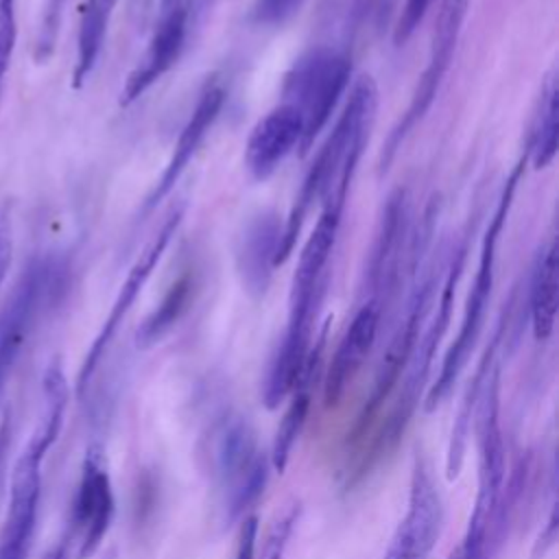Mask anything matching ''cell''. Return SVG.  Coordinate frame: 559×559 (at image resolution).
Masks as SVG:
<instances>
[{"instance_id":"836d02e7","label":"cell","mask_w":559,"mask_h":559,"mask_svg":"<svg viewBox=\"0 0 559 559\" xmlns=\"http://www.w3.org/2000/svg\"><path fill=\"white\" fill-rule=\"evenodd\" d=\"M391 9H393V0H362V11L371 13L373 22L378 26L386 24V20L391 15Z\"/></svg>"},{"instance_id":"5bb4252c","label":"cell","mask_w":559,"mask_h":559,"mask_svg":"<svg viewBox=\"0 0 559 559\" xmlns=\"http://www.w3.org/2000/svg\"><path fill=\"white\" fill-rule=\"evenodd\" d=\"M380 317H382V301L378 297H371L369 301H365L352 317L325 373V382H323L325 408H334L341 402L347 386L352 384L362 362L367 360L378 336Z\"/></svg>"},{"instance_id":"44dd1931","label":"cell","mask_w":559,"mask_h":559,"mask_svg":"<svg viewBox=\"0 0 559 559\" xmlns=\"http://www.w3.org/2000/svg\"><path fill=\"white\" fill-rule=\"evenodd\" d=\"M321 347H323V336L317 345V352L308 354L301 378H299L297 386L293 389V400L288 402V406H286L280 424H277V430H275V439H273V448H271V465L280 474H284V469L288 465V459H290V452H293V445L299 439V435L304 430V424L308 419V411H310V391L308 389H310L312 371L319 362Z\"/></svg>"},{"instance_id":"83f0119b","label":"cell","mask_w":559,"mask_h":559,"mask_svg":"<svg viewBox=\"0 0 559 559\" xmlns=\"http://www.w3.org/2000/svg\"><path fill=\"white\" fill-rule=\"evenodd\" d=\"M17 39V20H15V0H0V83L9 68L13 48Z\"/></svg>"},{"instance_id":"e0dca14e","label":"cell","mask_w":559,"mask_h":559,"mask_svg":"<svg viewBox=\"0 0 559 559\" xmlns=\"http://www.w3.org/2000/svg\"><path fill=\"white\" fill-rule=\"evenodd\" d=\"M282 240V221L273 212H262L253 216L240 236V245L236 249V266L242 280V286L249 295L262 297L271 282L273 269L280 266Z\"/></svg>"},{"instance_id":"cb8c5ba5","label":"cell","mask_w":559,"mask_h":559,"mask_svg":"<svg viewBox=\"0 0 559 559\" xmlns=\"http://www.w3.org/2000/svg\"><path fill=\"white\" fill-rule=\"evenodd\" d=\"M197 282L192 273H183L179 280L173 282V286L166 290L159 306L140 323L135 332V345L146 349L153 343H157L188 310L194 297Z\"/></svg>"},{"instance_id":"484cf974","label":"cell","mask_w":559,"mask_h":559,"mask_svg":"<svg viewBox=\"0 0 559 559\" xmlns=\"http://www.w3.org/2000/svg\"><path fill=\"white\" fill-rule=\"evenodd\" d=\"M308 0H253L249 20L258 26H284Z\"/></svg>"},{"instance_id":"d6986e66","label":"cell","mask_w":559,"mask_h":559,"mask_svg":"<svg viewBox=\"0 0 559 559\" xmlns=\"http://www.w3.org/2000/svg\"><path fill=\"white\" fill-rule=\"evenodd\" d=\"M408 227V201L404 190H395L384 205L376 240L371 247L367 280L373 290H386L397 275V262Z\"/></svg>"},{"instance_id":"f546056e","label":"cell","mask_w":559,"mask_h":559,"mask_svg":"<svg viewBox=\"0 0 559 559\" xmlns=\"http://www.w3.org/2000/svg\"><path fill=\"white\" fill-rule=\"evenodd\" d=\"M487 531L485 524H467L461 544L450 552L448 559H487Z\"/></svg>"},{"instance_id":"ac0fdd59","label":"cell","mask_w":559,"mask_h":559,"mask_svg":"<svg viewBox=\"0 0 559 559\" xmlns=\"http://www.w3.org/2000/svg\"><path fill=\"white\" fill-rule=\"evenodd\" d=\"M41 271L44 266H33L24 273L0 319V393L33 328L41 290L46 286V273Z\"/></svg>"},{"instance_id":"e575fe53","label":"cell","mask_w":559,"mask_h":559,"mask_svg":"<svg viewBox=\"0 0 559 559\" xmlns=\"http://www.w3.org/2000/svg\"><path fill=\"white\" fill-rule=\"evenodd\" d=\"M555 537H557V511L552 509L550 511V520H548V526H546V531L537 537V544H535V557H539V555H544L552 544H555Z\"/></svg>"},{"instance_id":"d4e9b609","label":"cell","mask_w":559,"mask_h":559,"mask_svg":"<svg viewBox=\"0 0 559 559\" xmlns=\"http://www.w3.org/2000/svg\"><path fill=\"white\" fill-rule=\"evenodd\" d=\"M557 146H559V94H557L555 79H548L542 92L533 131H531L528 148H531L533 168L537 170L546 168L555 159Z\"/></svg>"},{"instance_id":"f1b7e54d","label":"cell","mask_w":559,"mask_h":559,"mask_svg":"<svg viewBox=\"0 0 559 559\" xmlns=\"http://www.w3.org/2000/svg\"><path fill=\"white\" fill-rule=\"evenodd\" d=\"M432 0H406L402 7V13L397 17V24L393 28V41L395 46H404L413 33L417 31V26L421 24V20L426 17L428 9H430Z\"/></svg>"},{"instance_id":"d590c367","label":"cell","mask_w":559,"mask_h":559,"mask_svg":"<svg viewBox=\"0 0 559 559\" xmlns=\"http://www.w3.org/2000/svg\"><path fill=\"white\" fill-rule=\"evenodd\" d=\"M46 559H66V546H57L46 555Z\"/></svg>"},{"instance_id":"4fadbf2b","label":"cell","mask_w":559,"mask_h":559,"mask_svg":"<svg viewBox=\"0 0 559 559\" xmlns=\"http://www.w3.org/2000/svg\"><path fill=\"white\" fill-rule=\"evenodd\" d=\"M430 295H432V277L424 280L417 290L413 293L411 301H408V310H406V317L404 321L400 323L397 332L393 334L382 360H380V367L376 371V378H373V386H371V393L362 406V413L354 426V439H358L360 435H365L367 426L371 424L373 415L380 411L382 402L386 400V395L391 393V389L397 384L400 376L404 373L406 369V362L419 341V328H421V321H424V314H426V308H428V301H430Z\"/></svg>"},{"instance_id":"9c48e42d","label":"cell","mask_w":559,"mask_h":559,"mask_svg":"<svg viewBox=\"0 0 559 559\" xmlns=\"http://www.w3.org/2000/svg\"><path fill=\"white\" fill-rule=\"evenodd\" d=\"M216 474L227 493L229 518L240 515L264 491L266 461L247 421L231 419L225 426L216 448Z\"/></svg>"},{"instance_id":"ba28073f","label":"cell","mask_w":559,"mask_h":559,"mask_svg":"<svg viewBox=\"0 0 559 559\" xmlns=\"http://www.w3.org/2000/svg\"><path fill=\"white\" fill-rule=\"evenodd\" d=\"M50 448L31 437L11 472V500L0 533V559H26L41 493V461Z\"/></svg>"},{"instance_id":"d6a6232c","label":"cell","mask_w":559,"mask_h":559,"mask_svg":"<svg viewBox=\"0 0 559 559\" xmlns=\"http://www.w3.org/2000/svg\"><path fill=\"white\" fill-rule=\"evenodd\" d=\"M11 253H13V238L11 227L7 221H0V286L4 282V275L11 266Z\"/></svg>"},{"instance_id":"30bf717a","label":"cell","mask_w":559,"mask_h":559,"mask_svg":"<svg viewBox=\"0 0 559 559\" xmlns=\"http://www.w3.org/2000/svg\"><path fill=\"white\" fill-rule=\"evenodd\" d=\"M443 522L441 498L432 478V472L424 459L415 461L408 509L400 520L384 559H428Z\"/></svg>"},{"instance_id":"5b68a950","label":"cell","mask_w":559,"mask_h":559,"mask_svg":"<svg viewBox=\"0 0 559 559\" xmlns=\"http://www.w3.org/2000/svg\"><path fill=\"white\" fill-rule=\"evenodd\" d=\"M474 430L478 448V491L469 522L489 526L504 483V441L500 428V369L493 365L476 402Z\"/></svg>"},{"instance_id":"7a4b0ae2","label":"cell","mask_w":559,"mask_h":559,"mask_svg":"<svg viewBox=\"0 0 559 559\" xmlns=\"http://www.w3.org/2000/svg\"><path fill=\"white\" fill-rule=\"evenodd\" d=\"M520 170H522V166H518L513 170V175L509 177V181H507V186L502 190L500 203L496 207V214L491 216V223H489V227L485 231L480 255H478L476 275H474V282H472L469 293H467V301H465V310H463V317H461L459 334H456L454 343L450 345V349L443 356L437 382L430 386V391L426 395V402H424L426 413H432L450 395V391H452L459 373L463 371V367H465V362H467V358L472 354V347H474V343H476V338L480 334V328H483V321H485V312H487V304H489L491 288H493L498 238H500V231H502V223H504V218L509 214V205H511V199H513V190H515V181L520 177Z\"/></svg>"},{"instance_id":"4dcf8cb0","label":"cell","mask_w":559,"mask_h":559,"mask_svg":"<svg viewBox=\"0 0 559 559\" xmlns=\"http://www.w3.org/2000/svg\"><path fill=\"white\" fill-rule=\"evenodd\" d=\"M11 445H13V415H11V408L7 406L0 415V496L7 478Z\"/></svg>"},{"instance_id":"2e32d148","label":"cell","mask_w":559,"mask_h":559,"mask_svg":"<svg viewBox=\"0 0 559 559\" xmlns=\"http://www.w3.org/2000/svg\"><path fill=\"white\" fill-rule=\"evenodd\" d=\"M223 105H225V90L218 83H212L201 92L188 122L179 131V138L175 142L173 155H170L164 173L159 175L153 192L148 194V199L144 203V212L153 210L173 190V186L179 181L181 173L188 168L190 159L197 155L205 135L210 133V129L218 120Z\"/></svg>"},{"instance_id":"8992f818","label":"cell","mask_w":559,"mask_h":559,"mask_svg":"<svg viewBox=\"0 0 559 559\" xmlns=\"http://www.w3.org/2000/svg\"><path fill=\"white\" fill-rule=\"evenodd\" d=\"M465 7H467V0H445L443 2V9H441L439 20H437L435 37H432L428 63H426L419 81H417L411 105L406 107L404 116L400 118V122L393 127V131L386 138V144H384L382 155H380V168H386L391 164V159L395 157V153L402 146L408 131L430 109V105H432V100L439 92V85L445 76V70L452 61V52L456 48V39H459V33H461V22H463V15H465Z\"/></svg>"},{"instance_id":"277c9868","label":"cell","mask_w":559,"mask_h":559,"mask_svg":"<svg viewBox=\"0 0 559 559\" xmlns=\"http://www.w3.org/2000/svg\"><path fill=\"white\" fill-rule=\"evenodd\" d=\"M463 260H465V245L456 251V255L452 258V264H450V271H448V277L443 282V288H441V297H439V306H437V314L430 323V328L424 332V336L419 338V343L415 345L408 362H406V369H404V380H402V389H400V395H397V402L393 404V411L382 428V432L378 435L376 443H373V454L371 459H378L386 448H391L400 435L404 432L408 419L413 417L415 408H417V402H419V393H421V386L426 382V376L430 371V365H432V358H435V352H437V345L439 341L443 338V332L450 323V314H452V301H454V288H456V282H459V275L463 271Z\"/></svg>"},{"instance_id":"8fae6325","label":"cell","mask_w":559,"mask_h":559,"mask_svg":"<svg viewBox=\"0 0 559 559\" xmlns=\"http://www.w3.org/2000/svg\"><path fill=\"white\" fill-rule=\"evenodd\" d=\"M114 489L100 445H90L72 502V531L79 539V559H90L105 539L114 520Z\"/></svg>"},{"instance_id":"3957f363","label":"cell","mask_w":559,"mask_h":559,"mask_svg":"<svg viewBox=\"0 0 559 559\" xmlns=\"http://www.w3.org/2000/svg\"><path fill=\"white\" fill-rule=\"evenodd\" d=\"M352 76V61L347 55L319 46L304 52L284 76L282 103L293 105L304 120L301 153L310 148L314 138L332 118L341 96Z\"/></svg>"},{"instance_id":"1f68e13d","label":"cell","mask_w":559,"mask_h":559,"mask_svg":"<svg viewBox=\"0 0 559 559\" xmlns=\"http://www.w3.org/2000/svg\"><path fill=\"white\" fill-rule=\"evenodd\" d=\"M255 544H258V515H249L240 524L234 559H253Z\"/></svg>"},{"instance_id":"603a6c76","label":"cell","mask_w":559,"mask_h":559,"mask_svg":"<svg viewBox=\"0 0 559 559\" xmlns=\"http://www.w3.org/2000/svg\"><path fill=\"white\" fill-rule=\"evenodd\" d=\"M114 4L116 0H87L83 7L76 37V63L72 72L74 87H81L96 66Z\"/></svg>"},{"instance_id":"6da1fadb","label":"cell","mask_w":559,"mask_h":559,"mask_svg":"<svg viewBox=\"0 0 559 559\" xmlns=\"http://www.w3.org/2000/svg\"><path fill=\"white\" fill-rule=\"evenodd\" d=\"M376 105H378V90L373 79L360 76L354 83L352 94L332 133L314 155V162L301 181V188L295 197V203L290 207L286 223H282V240H280V255H277L280 264H284L286 258L290 255L295 240L301 231V225L310 207L314 205V201L325 197V192L330 190V186L341 173H356V164L367 142Z\"/></svg>"},{"instance_id":"52a82bcc","label":"cell","mask_w":559,"mask_h":559,"mask_svg":"<svg viewBox=\"0 0 559 559\" xmlns=\"http://www.w3.org/2000/svg\"><path fill=\"white\" fill-rule=\"evenodd\" d=\"M181 218H183V207L181 205L173 207L168 212V216L164 218L162 227L153 234V238L144 245L142 253L131 264V269H129V273H127V277H124V282H122V286H120V290H118V295L114 299V304H111V310H109L100 332L96 334L94 343L90 345L87 356H85V360L81 365V371H79V378H76L79 393H85L90 380L94 378V373H96V369H98V365H100V360H103V356H105V352L109 347V343L114 341V336H116L120 323L124 321V317L129 314V310L133 308V304H135L138 295L142 293L146 280L151 277L153 269L162 260V255H164L170 238L175 236Z\"/></svg>"},{"instance_id":"4316f807","label":"cell","mask_w":559,"mask_h":559,"mask_svg":"<svg viewBox=\"0 0 559 559\" xmlns=\"http://www.w3.org/2000/svg\"><path fill=\"white\" fill-rule=\"evenodd\" d=\"M297 513L299 509L293 507L288 509L282 518H277L264 539V546H262V552L258 559H284L286 555V548H288V539H290V533L297 524Z\"/></svg>"},{"instance_id":"7c38bea8","label":"cell","mask_w":559,"mask_h":559,"mask_svg":"<svg viewBox=\"0 0 559 559\" xmlns=\"http://www.w3.org/2000/svg\"><path fill=\"white\" fill-rule=\"evenodd\" d=\"M190 28V0H164L157 24L151 33L140 63L129 72L120 105L138 100L153 83H157L181 57Z\"/></svg>"},{"instance_id":"7402d4cb","label":"cell","mask_w":559,"mask_h":559,"mask_svg":"<svg viewBox=\"0 0 559 559\" xmlns=\"http://www.w3.org/2000/svg\"><path fill=\"white\" fill-rule=\"evenodd\" d=\"M498 338H500V332H496V336L487 345V349H485V354H483V358L476 367V373L467 382V389L463 393L459 413L454 417L450 441H448V454H445V476H448V480H456L461 469H463L467 439H469V432H472V417H474V411H476L480 389H483V384H485V380H487V376L493 367V354H496Z\"/></svg>"},{"instance_id":"ffe728a7","label":"cell","mask_w":559,"mask_h":559,"mask_svg":"<svg viewBox=\"0 0 559 559\" xmlns=\"http://www.w3.org/2000/svg\"><path fill=\"white\" fill-rule=\"evenodd\" d=\"M557 245L555 238L542 245L531 275V325L537 341L550 338L557 319Z\"/></svg>"},{"instance_id":"9a60e30c","label":"cell","mask_w":559,"mask_h":559,"mask_svg":"<svg viewBox=\"0 0 559 559\" xmlns=\"http://www.w3.org/2000/svg\"><path fill=\"white\" fill-rule=\"evenodd\" d=\"M301 138L304 120L299 111L288 103L275 105L249 133L245 164L251 177L258 181L269 179L295 148H301Z\"/></svg>"}]
</instances>
